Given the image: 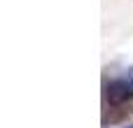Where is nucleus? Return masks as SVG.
I'll use <instances>...</instances> for the list:
<instances>
[{
    "instance_id": "nucleus-1",
    "label": "nucleus",
    "mask_w": 133,
    "mask_h": 128,
    "mask_svg": "<svg viewBox=\"0 0 133 128\" xmlns=\"http://www.w3.org/2000/svg\"><path fill=\"white\" fill-rule=\"evenodd\" d=\"M133 114V68L103 84V126L119 124Z\"/></svg>"
},
{
    "instance_id": "nucleus-2",
    "label": "nucleus",
    "mask_w": 133,
    "mask_h": 128,
    "mask_svg": "<svg viewBox=\"0 0 133 128\" xmlns=\"http://www.w3.org/2000/svg\"><path fill=\"white\" fill-rule=\"evenodd\" d=\"M126 128H133V124H129V126H126Z\"/></svg>"
}]
</instances>
